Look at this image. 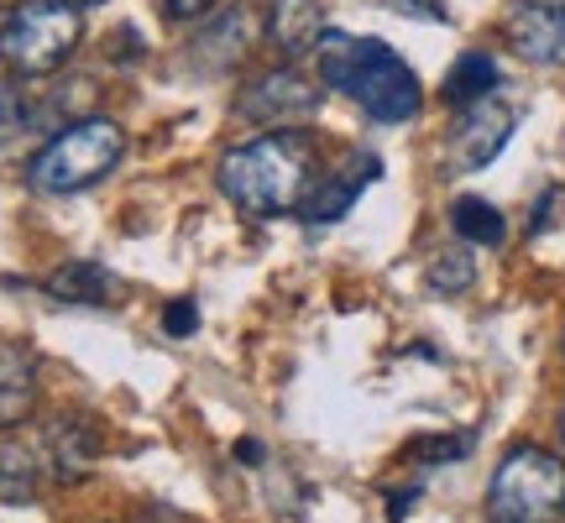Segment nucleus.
Listing matches in <instances>:
<instances>
[{"label":"nucleus","instance_id":"obj_1","mask_svg":"<svg viewBox=\"0 0 565 523\" xmlns=\"http://www.w3.org/2000/svg\"><path fill=\"white\" fill-rule=\"evenodd\" d=\"M221 194L246 221H278L288 210L309 200V189L320 179V152L303 131L278 126L273 137H257L246 147H231L221 158Z\"/></svg>","mask_w":565,"mask_h":523},{"label":"nucleus","instance_id":"obj_2","mask_svg":"<svg viewBox=\"0 0 565 523\" xmlns=\"http://www.w3.org/2000/svg\"><path fill=\"white\" fill-rule=\"evenodd\" d=\"M315 58H320L324 89L356 100L372 121L398 126V121H414V116H419V105H424L419 74H414L387 42L351 38V32H324L320 47H315Z\"/></svg>","mask_w":565,"mask_h":523},{"label":"nucleus","instance_id":"obj_3","mask_svg":"<svg viewBox=\"0 0 565 523\" xmlns=\"http://www.w3.org/2000/svg\"><path fill=\"white\" fill-rule=\"evenodd\" d=\"M121 126L105 121V116H84V121H68L63 131H53V141L26 162V183L42 194H79V189H95L100 179H110L121 168Z\"/></svg>","mask_w":565,"mask_h":523},{"label":"nucleus","instance_id":"obj_4","mask_svg":"<svg viewBox=\"0 0 565 523\" xmlns=\"http://www.w3.org/2000/svg\"><path fill=\"white\" fill-rule=\"evenodd\" d=\"M84 38V11L68 0H17L0 21V63L21 79H47L74 58Z\"/></svg>","mask_w":565,"mask_h":523},{"label":"nucleus","instance_id":"obj_5","mask_svg":"<svg viewBox=\"0 0 565 523\" xmlns=\"http://www.w3.org/2000/svg\"><path fill=\"white\" fill-rule=\"evenodd\" d=\"M492 523H550L565 513V461L545 445H513L487 487Z\"/></svg>","mask_w":565,"mask_h":523},{"label":"nucleus","instance_id":"obj_6","mask_svg":"<svg viewBox=\"0 0 565 523\" xmlns=\"http://www.w3.org/2000/svg\"><path fill=\"white\" fill-rule=\"evenodd\" d=\"M320 110V89L303 79L299 68H267L263 79L246 84L242 95V116L257 126H294V121H309Z\"/></svg>","mask_w":565,"mask_h":523},{"label":"nucleus","instance_id":"obj_7","mask_svg":"<svg viewBox=\"0 0 565 523\" xmlns=\"http://www.w3.org/2000/svg\"><path fill=\"white\" fill-rule=\"evenodd\" d=\"M508 137H513V110H508L503 100H477L461 110V121L450 126V162L456 168H487V162L498 158L508 147Z\"/></svg>","mask_w":565,"mask_h":523},{"label":"nucleus","instance_id":"obj_8","mask_svg":"<svg viewBox=\"0 0 565 523\" xmlns=\"http://www.w3.org/2000/svg\"><path fill=\"white\" fill-rule=\"evenodd\" d=\"M508 42L529 63L565 68V0H513L508 6Z\"/></svg>","mask_w":565,"mask_h":523},{"label":"nucleus","instance_id":"obj_9","mask_svg":"<svg viewBox=\"0 0 565 523\" xmlns=\"http://www.w3.org/2000/svg\"><path fill=\"white\" fill-rule=\"evenodd\" d=\"M383 173V162L372 158V152H351L345 158V168H335V173H324V179H315V189H309V200L299 204V215L309 225H330L341 221L351 204L362 200V189L372 179Z\"/></svg>","mask_w":565,"mask_h":523},{"label":"nucleus","instance_id":"obj_10","mask_svg":"<svg viewBox=\"0 0 565 523\" xmlns=\"http://www.w3.org/2000/svg\"><path fill=\"white\" fill-rule=\"evenodd\" d=\"M38 403V362L26 345H0V429H17Z\"/></svg>","mask_w":565,"mask_h":523},{"label":"nucleus","instance_id":"obj_11","mask_svg":"<svg viewBox=\"0 0 565 523\" xmlns=\"http://www.w3.org/2000/svg\"><path fill=\"white\" fill-rule=\"evenodd\" d=\"M267 32L278 42L288 58H299V53H315L324 38V11L320 0H273V21H267Z\"/></svg>","mask_w":565,"mask_h":523},{"label":"nucleus","instance_id":"obj_12","mask_svg":"<svg viewBox=\"0 0 565 523\" xmlns=\"http://www.w3.org/2000/svg\"><path fill=\"white\" fill-rule=\"evenodd\" d=\"M246 38H252L246 11H242V6H231V11H221V17L204 21L189 53H194V63H204V68H231V63L246 53Z\"/></svg>","mask_w":565,"mask_h":523},{"label":"nucleus","instance_id":"obj_13","mask_svg":"<svg viewBox=\"0 0 565 523\" xmlns=\"http://www.w3.org/2000/svg\"><path fill=\"white\" fill-rule=\"evenodd\" d=\"M95 450H100V435L89 429V419H58L47 429V456H53V471L63 482H79L95 466Z\"/></svg>","mask_w":565,"mask_h":523},{"label":"nucleus","instance_id":"obj_14","mask_svg":"<svg viewBox=\"0 0 565 523\" xmlns=\"http://www.w3.org/2000/svg\"><path fill=\"white\" fill-rule=\"evenodd\" d=\"M498 58L492 53H461V58L450 63V74H445V84H440V95H445V105H456V110H466V105H477V100H487L492 89H498Z\"/></svg>","mask_w":565,"mask_h":523},{"label":"nucleus","instance_id":"obj_15","mask_svg":"<svg viewBox=\"0 0 565 523\" xmlns=\"http://www.w3.org/2000/svg\"><path fill=\"white\" fill-rule=\"evenodd\" d=\"M47 293L63 303H105L116 293V278L105 273L100 262H63L58 273L47 278Z\"/></svg>","mask_w":565,"mask_h":523},{"label":"nucleus","instance_id":"obj_16","mask_svg":"<svg viewBox=\"0 0 565 523\" xmlns=\"http://www.w3.org/2000/svg\"><path fill=\"white\" fill-rule=\"evenodd\" d=\"M450 225H456V236H466V242H477V246H498L508 236L503 210L477 200V194H466V200L450 204Z\"/></svg>","mask_w":565,"mask_h":523},{"label":"nucleus","instance_id":"obj_17","mask_svg":"<svg viewBox=\"0 0 565 523\" xmlns=\"http://www.w3.org/2000/svg\"><path fill=\"white\" fill-rule=\"evenodd\" d=\"M38 450H26V445H6L0 450V498H11V503H21V498H32L38 492Z\"/></svg>","mask_w":565,"mask_h":523},{"label":"nucleus","instance_id":"obj_18","mask_svg":"<svg viewBox=\"0 0 565 523\" xmlns=\"http://www.w3.org/2000/svg\"><path fill=\"white\" fill-rule=\"evenodd\" d=\"M424 278H429L435 293H450V299H456V293H466V288L477 282V262H471V252H440V257L429 262Z\"/></svg>","mask_w":565,"mask_h":523},{"label":"nucleus","instance_id":"obj_19","mask_svg":"<svg viewBox=\"0 0 565 523\" xmlns=\"http://www.w3.org/2000/svg\"><path fill=\"white\" fill-rule=\"evenodd\" d=\"M466 450H471V435H445V440H419L414 445L419 461H456V456H466Z\"/></svg>","mask_w":565,"mask_h":523},{"label":"nucleus","instance_id":"obj_20","mask_svg":"<svg viewBox=\"0 0 565 523\" xmlns=\"http://www.w3.org/2000/svg\"><path fill=\"white\" fill-rule=\"evenodd\" d=\"M162 324H168V335H194V330H200V309H194L189 299L168 303V314H162Z\"/></svg>","mask_w":565,"mask_h":523},{"label":"nucleus","instance_id":"obj_21","mask_svg":"<svg viewBox=\"0 0 565 523\" xmlns=\"http://www.w3.org/2000/svg\"><path fill=\"white\" fill-rule=\"evenodd\" d=\"M162 6H168V17L173 21H194V17H204L215 0H162Z\"/></svg>","mask_w":565,"mask_h":523},{"label":"nucleus","instance_id":"obj_22","mask_svg":"<svg viewBox=\"0 0 565 523\" xmlns=\"http://www.w3.org/2000/svg\"><path fill=\"white\" fill-rule=\"evenodd\" d=\"M236 461H252V466H257V461H263V445H257V440H242V445H236Z\"/></svg>","mask_w":565,"mask_h":523},{"label":"nucleus","instance_id":"obj_23","mask_svg":"<svg viewBox=\"0 0 565 523\" xmlns=\"http://www.w3.org/2000/svg\"><path fill=\"white\" fill-rule=\"evenodd\" d=\"M11 116H17V95H11V89L0 84V126L11 121Z\"/></svg>","mask_w":565,"mask_h":523},{"label":"nucleus","instance_id":"obj_24","mask_svg":"<svg viewBox=\"0 0 565 523\" xmlns=\"http://www.w3.org/2000/svg\"><path fill=\"white\" fill-rule=\"evenodd\" d=\"M68 6H79V11H84V6H100V0H68Z\"/></svg>","mask_w":565,"mask_h":523},{"label":"nucleus","instance_id":"obj_25","mask_svg":"<svg viewBox=\"0 0 565 523\" xmlns=\"http://www.w3.org/2000/svg\"><path fill=\"white\" fill-rule=\"evenodd\" d=\"M561 440H565V414H561Z\"/></svg>","mask_w":565,"mask_h":523}]
</instances>
